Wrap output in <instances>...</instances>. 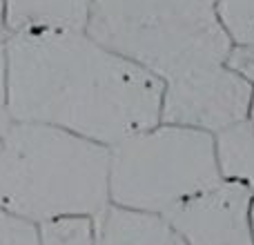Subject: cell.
Returning <instances> with one entry per match:
<instances>
[{
  "label": "cell",
  "instance_id": "obj_1",
  "mask_svg": "<svg viewBox=\"0 0 254 245\" xmlns=\"http://www.w3.org/2000/svg\"><path fill=\"white\" fill-rule=\"evenodd\" d=\"M7 110L105 147L161 122L163 83L85 31L11 34Z\"/></svg>",
  "mask_w": 254,
  "mask_h": 245
},
{
  "label": "cell",
  "instance_id": "obj_2",
  "mask_svg": "<svg viewBox=\"0 0 254 245\" xmlns=\"http://www.w3.org/2000/svg\"><path fill=\"white\" fill-rule=\"evenodd\" d=\"M110 147L40 122H13L0 149V210L31 225L110 205Z\"/></svg>",
  "mask_w": 254,
  "mask_h": 245
},
{
  "label": "cell",
  "instance_id": "obj_3",
  "mask_svg": "<svg viewBox=\"0 0 254 245\" xmlns=\"http://www.w3.org/2000/svg\"><path fill=\"white\" fill-rule=\"evenodd\" d=\"M85 34L161 83L225 65L232 49L210 0H92Z\"/></svg>",
  "mask_w": 254,
  "mask_h": 245
},
{
  "label": "cell",
  "instance_id": "obj_4",
  "mask_svg": "<svg viewBox=\"0 0 254 245\" xmlns=\"http://www.w3.org/2000/svg\"><path fill=\"white\" fill-rule=\"evenodd\" d=\"M221 181L214 136L158 122L110 147V201L165 214Z\"/></svg>",
  "mask_w": 254,
  "mask_h": 245
},
{
  "label": "cell",
  "instance_id": "obj_5",
  "mask_svg": "<svg viewBox=\"0 0 254 245\" xmlns=\"http://www.w3.org/2000/svg\"><path fill=\"white\" fill-rule=\"evenodd\" d=\"M252 83L228 65H216L163 83L161 122L216 136L250 116Z\"/></svg>",
  "mask_w": 254,
  "mask_h": 245
},
{
  "label": "cell",
  "instance_id": "obj_6",
  "mask_svg": "<svg viewBox=\"0 0 254 245\" xmlns=\"http://www.w3.org/2000/svg\"><path fill=\"white\" fill-rule=\"evenodd\" d=\"M252 203V189L221 179L216 185L170 207L163 216L183 245H254Z\"/></svg>",
  "mask_w": 254,
  "mask_h": 245
},
{
  "label": "cell",
  "instance_id": "obj_7",
  "mask_svg": "<svg viewBox=\"0 0 254 245\" xmlns=\"http://www.w3.org/2000/svg\"><path fill=\"white\" fill-rule=\"evenodd\" d=\"M96 245H183L170 221L156 212L110 203L94 219Z\"/></svg>",
  "mask_w": 254,
  "mask_h": 245
},
{
  "label": "cell",
  "instance_id": "obj_8",
  "mask_svg": "<svg viewBox=\"0 0 254 245\" xmlns=\"http://www.w3.org/2000/svg\"><path fill=\"white\" fill-rule=\"evenodd\" d=\"M92 0H2L9 36L27 31H85Z\"/></svg>",
  "mask_w": 254,
  "mask_h": 245
},
{
  "label": "cell",
  "instance_id": "obj_9",
  "mask_svg": "<svg viewBox=\"0 0 254 245\" xmlns=\"http://www.w3.org/2000/svg\"><path fill=\"white\" fill-rule=\"evenodd\" d=\"M221 179L237 181L254 192V122H237L214 136Z\"/></svg>",
  "mask_w": 254,
  "mask_h": 245
},
{
  "label": "cell",
  "instance_id": "obj_10",
  "mask_svg": "<svg viewBox=\"0 0 254 245\" xmlns=\"http://www.w3.org/2000/svg\"><path fill=\"white\" fill-rule=\"evenodd\" d=\"M38 245H96L94 216H56L36 225Z\"/></svg>",
  "mask_w": 254,
  "mask_h": 245
},
{
  "label": "cell",
  "instance_id": "obj_11",
  "mask_svg": "<svg viewBox=\"0 0 254 245\" xmlns=\"http://www.w3.org/2000/svg\"><path fill=\"white\" fill-rule=\"evenodd\" d=\"M216 16L232 45H254V0H216Z\"/></svg>",
  "mask_w": 254,
  "mask_h": 245
},
{
  "label": "cell",
  "instance_id": "obj_12",
  "mask_svg": "<svg viewBox=\"0 0 254 245\" xmlns=\"http://www.w3.org/2000/svg\"><path fill=\"white\" fill-rule=\"evenodd\" d=\"M0 245H38L36 225L0 210Z\"/></svg>",
  "mask_w": 254,
  "mask_h": 245
},
{
  "label": "cell",
  "instance_id": "obj_13",
  "mask_svg": "<svg viewBox=\"0 0 254 245\" xmlns=\"http://www.w3.org/2000/svg\"><path fill=\"white\" fill-rule=\"evenodd\" d=\"M225 65L254 85V45H232Z\"/></svg>",
  "mask_w": 254,
  "mask_h": 245
},
{
  "label": "cell",
  "instance_id": "obj_14",
  "mask_svg": "<svg viewBox=\"0 0 254 245\" xmlns=\"http://www.w3.org/2000/svg\"><path fill=\"white\" fill-rule=\"evenodd\" d=\"M13 116L9 114L7 105H0V149L4 147V143H7L9 134H11V127H13Z\"/></svg>",
  "mask_w": 254,
  "mask_h": 245
},
{
  "label": "cell",
  "instance_id": "obj_15",
  "mask_svg": "<svg viewBox=\"0 0 254 245\" xmlns=\"http://www.w3.org/2000/svg\"><path fill=\"white\" fill-rule=\"evenodd\" d=\"M0 105H7V49L0 45Z\"/></svg>",
  "mask_w": 254,
  "mask_h": 245
},
{
  "label": "cell",
  "instance_id": "obj_16",
  "mask_svg": "<svg viewBox=\"0 0 254 245\" xmlns=\"http://www.w3.org/2000/svg\"><path fill=\"white\" fill-rule=\"evenodd\" d=\"M9 38L7 25H4V9H2V0H0V45H4V40Z\"/></svg>",
  "mask_w": 254,
  "mask_h": 245
},
{
  "label": "cell",
  "instance_id": "obj_17",
  "mask_svg": "<svg viewBox=\"0 0 254 245\" xmlns=\"http://www.w3.org/2000/svg\"><path fill=\"white\" fill-rule=\"evenodd\" d=\"M254 122V85H252V98H250V116H248Z\"/></svg>",
  "mask_w": 254,
  "mask_h": 245
},
{
  "label": "cell",
  "instance_id": "obj_18",
  "mask_svg": "<svg viewBox=\"0 0 254 245\" xmlns=\"http://www.w3.org/2000/svg\"><path fill=\"white\" fill-rule=\"evenodd\" d=\"M252 234H254V203H252Z\"/></svg>",
  "mask_w": 254,
  "mask_h": 245
},
{
  "label": "cell",
  "instance_id": "obj_19",
  "mask_svg": "<svg viewBox=\"0 0 254 245\" xmlns=\"http://www.w3.org/2000/svg\"><path fill=\"white\" fill-rule=\"evenodd\" d=\"M210 2H216V0H210Z\"/></svg>",
  "mask_w": 254,
  "mask_h": 245
}]
</instances>
